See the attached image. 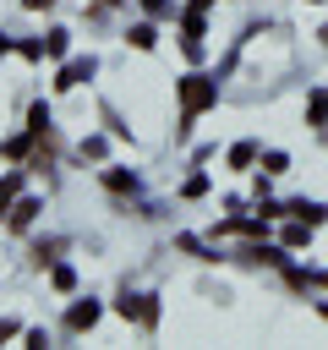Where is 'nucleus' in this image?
Listing matches in <instances>:
<instances>
[{
  "label": "nucleus",
  "mask_w": 328,
  "mask_h": 350,
  "mask_svg": "<svg viewBox=\"0 0 328 350\" xmlns=\"http://www.w3.org/2000/svg\"><path fill=\"white\" fill-rule=\"evenodd\" d=\"M0 49H5V44H0Z\"/></svg>",
  "instance_id": "f03ea898"
},
{
  "label": "nucleus",
  "mask_w": 328,
  "mask_h": 350,
  "mask_svg": "<svg viewBox=\"0 0 328 350\" xmlns=\"http://www.w3.org/2000/svg\"><path fill=\"white\" fill-rule=\"evenodd\" d=\"M186 104L202 109V104H208V88H202V82H186Z\"/></svg>",
  "instance_id": "f257e3e1"
}]
</instances>
